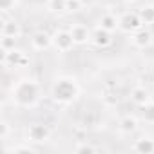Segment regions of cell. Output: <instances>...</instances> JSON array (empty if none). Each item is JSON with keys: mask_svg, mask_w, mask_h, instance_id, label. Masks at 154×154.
<instances>
[{"mask_svg": "<svg viewBox=\"0 0 154 154\" xmlns=\"http://www.w3.org/2000/svg\"><path fill=\"white\" fill-rule=\"evenodd\" d=\"M132 150L140 152V154H150V152H154V140L147 138V136H141V138H138L134 141Z\"/></svg>", "mask_w": 154, "mask_h": 154, "instance_id": "5bb4252c", "label": "cell"}, {"mask_svg": "<svg viewBox=\"0 0 154 154\" xmlns=\"http://www.w3.org/2000/svg\"><path fill=\"white\" fill-rule=\"evenodd\" d=\"M98 150V147H93V145H89V143H84V140H82V143H78L74 147V152H96Z\"/></svg>", "mask_w": 154, "mask_h": 154, "instance_id": "44dd1931", "label": "cell"}, {"mask_svg": "<svg viewBox=\"0 0 154 154\" xmlns=\"http://www.w3.org/2000/svg\"><path fill=\"white\" fill-rule=\"evenodd\" d=\"M80 94V85L71 76H60L51 85V98L58 105H69Z\"/></svg>", "mask_w": 154, "mask_h": 154, "instance_id": "7a4b0ae2", "label": "cell"}, {"mask_svg": "<svg viewBox=\"0 0 154 154\" xmlns=\"http://www.w3.org/2000/svg\"><path fill=\"white\" fill-rule=\"evenodd\" d=\"M129 96H131V102H132L134 105H138V107H143V105H147L149 102H152L150 93H149L143 85H136V87H132Z\"/></svg>", "mask_w": 154, "mask_h": 154, "instance_id": "7c38bea8", "label": "cell"}, {"mask_svg": "<svg viewBox=\"0 0 154 154\" xmlns=\"http://www.w3.org/2000/svg\"><path fill=\"white\" fill-rule=\"evenodd\" d=\"M0 47H2V53H8V51L17 49V38H11V36H0Z\"/></svg>", "mask_w": 154, "mask_h": 154, "instance_id": "d6986e66", "label": "cell"}, {"mask_svg": "<svg viewBox=\"0 0 154 154\" xmlns=\"http://www.w3.org/2000/svg\"><path fill=\"white\" fill-rule=\"evenodd\" d=\"M118 129H120V132L122 134H132V132H136V129H138V120L134 118V116H131V114H125L120 122H118Z\"/></svg>", "mask_w": 154, "mask_h": 154, "instance_id": "4fadbf2b", "label": "cell"}, {"mask_svg": "<svg viewBox=\"0 0 154 154\" xmlns=\"http://www.w3.org/2000/svg\"><path fill=\"white\" fill-rule=\"evenodd\" d=\"M127 2H138V0H127Z\"/></svg>", "mask_w": 154, "mask_h": 154, "instance_id": "cb8c5ba5", "label": "cell"}, {"mask_svg": "<svg viewBox=\"0 0 154 154\" xmlns=\"http://www.w3.org/2000/svg\"><path fill=\"white\" fill-rule=\"evenodd\" d=\"M82 4V0H69V4H67V11H78Z\"/></svg>", "mask_w": 154, "mask_h": 154, "instance_id": "603a6c76", "label": "cell"}, {"mask_svg": "<svg viewBox=\"0 0 154 154\" xmlns=\"http://www.w3.org/2000/svg\"><path fill=\"white\" fill-rule=\"evenodd\" d=\"M11 98L15 105L22 109H33L40 102V85L31 78H22L13 85Z\"/></svg>", "mask_w": 154, "mask_h": 154, "instance_id": "6da1fadb", "label": "cell"}, {"mask_svg": "<svg viewBox=\"0 0 154 154\" xmlns=\"http://www.w3.org/2000/svg\"><path fill=\"white\" fill-rule=\"evenodd\" d=\"M69 33H71V36H72L76 45H85L87 42H91V36H93V31L85 24H80V22L71 24L69 26Z\"/></svg>", "mask_w": 154, "mask_h": 154, "instance_id": "8992f818", "label": "cell"}, {"mask_svg": "<svg viewBox=\"0 0 154 154\" xmlns=\"http://www.w3.org/2000/svg\"><path fill=\"white\" fill-rule=\"evenodd\" d=\"M129 40H131V44H132L136 49H147V47L152 44V33H150L149 29L141 27V29L134 31Z\"/></svg>", "mask_w": 154, "mask_h": 154, "instance_id": "ba28073f", "label": "cell"}, {"mask_svg": "<svg viewBox=\"0 0 154 154\" xmlns=\"http://www.w3.org/2000/svg\"><path fill=\"white\" fill-rule=\"evenodd\" d=\"M18 0H0V9H2V13H9L17 8Z\"/></svg>", "mask_w": 154, "mask_h": 154, "instance_id": "ffe728a7", "label": "cell"}, {"mask_svg": "<svg viewBox=\"0 0 154 154\" xmlns=\"http://www.w3.org/2000/svg\"><path fill=\"white\" fill-rule=\"evenodd\" d=\"M98 26H100L102 29L109 31V33H114V31H118V17L112 15V13H105V15L100 17Z\"/></svg>", "mask_w": 154, "mask_h": 154, "instance_id": "9a60e30c", "label": "cell"}, {"mask_svg": "<svg viewBox=\"0 0 154 154\" xmlns=\"http://www.w3.org/2000/svg\"><path fill=\"white\" fill-rule=\"evenodd\" d=\"M13 152H36V149L31 145H20V147H15Z\"/></svg>", "mask_w": 154, "mask_h": 154, "instance_id": "7402d4cb", "label": "cell"}, {"mask_svg": "<svg viewBox=\"0 0 154 154\" xmlns=\"http://www.w3.org/2000/svg\"><path fill=\"white\" fill-rule=\"evenodd\" d=\"M4 18H2V29H0V36H11V38H20L22 35V27L17 20H9L8 18V13H2Z\"/></svg>", "mask_w": 154, "mask_h": 154, "instance_id": "30bf717a", "label": "cell"}, {"mask_svg": "<svg viewBox=\"0 0 154 154\" xmlns=\"http://www.w3.org/2000/svg\"><path fill=\"white\" fill-rule=\"evenodd\" d=\"M140 116H141V120H143L145 123L154 125V100L149 102L147 105L140 107Z\"/></svg>", "mask_w": 154, "mask_h": 154, "instance_id": "e0dca14e", "label": "cell"}, {"mask_svg": "<svg viewBox=\"0 0 154 154\" xmlns=\"http://www.w3.org/2000/svg\"><path fill=\"white\" fill-rule=\"evenodd\" d=\"M74 45L76 44H74L69 29H56L54 31V35H53V47L58 53H69V51H72Z\"/></svg>", "mask_w": 154, "mask_h": 154, "instance_id": "277c9868", "label": "cell"}, {"mask_svg": "<svg viewBox=\"0 0 154 154\" xmlns=\"http://www.w3.org/2000/svg\"><path fill=\"white\" fill-rule=\"evenodd\" d=\"M31 47L35 51H47L49 47H53V35L45 33V31H36L31 36Z\"/></svg>", "mask_w": 154, "mask_h": 154, "instance_id": "9c48e42d", "label": "cell"}, {"mask_svg": "<svg viewBox=\"0 0 154 154\" xmlns=\"http://www.w3.org/2000/svg\"><path fill=\"white\" fill-rule=\"evenodd\" d=\"M67 4H69V0H47V9L51 13H63L67 11Z\"/></svg>", "mask_w": 154, "mask_h": 154, "instance_id": "ac0fdd59", "label": "cell"}, {"mask_svg": "<svg viewBox=\"0 0 154 154\" xmlns=\"http://www.w3.org/2000/svg\"><path fill=\"white\" fill-rule=\"evenodd\" d=\"M49 136H51V131L44 123H31L27 127V132H26V138L31 143H44L49 140Z\"/></svg>", "mask_w": 154, "mask_h": 154, "instance_id": "5b68a950", "label": "cell"}, {"mask_svg": "<svg viewBox=\"0 0 154 154\" xmlns=\"http://www.w3.org/2000/svg\"><path fill=\"white\" fill-rule=\"evenodd\" d=\"M91 44L96 45L98 49H105V47H109V45L112 44V33H109V31H105V29H102V27L98 26L96 29H93Z\"/></svg>", "mask_w": 154, "mask_h": 154, "instance_id": "8fae6325", "label": "cell"}, {"mask_svg": "<svg viewBox=\"0 0 154 154\" xmlns=\"http://www.w3.org/2000/svg\"><path fill=\"white\" fill-rule=\"evenodd\" d=\"M138 15H140L143 26H152L154 24V4L143 6L141 9H138Z\"/></svg>", "mask_w": 154, "mask_h": 154, "instance_id": "2e32d148", "label": "cell"}, {"mask_svg": "<svg viewBox=\"0 0 154 154\" xmlns=\"http://www.w3.org/2000/svg\"><path fill=\"white\" fill-rule=\"evenodd\" d=\"M141 27H143V24H141L138 11H125L123 15L118 17V31H122V33L132 35L134 31H138Z\"/></svg>", "mask_w": 154, "mask_h": 154, "instance_id": "3957f363", "label": "cell"}, {"mask_svg": "<svg viewBox=\"0 0 154 154\" xmlns=\"http://www.w3.org/2000/svg\"><path fill=\"white\" fill-rule=\"evenodd\" d=\"M26 63H27V56L20 49L2 53V65L4 67H24Z\"/></svg>", "mask_w": 154, "mask_h": 154, "instance_id": "52a82bcc", "label": "cell"}]
</instances>
